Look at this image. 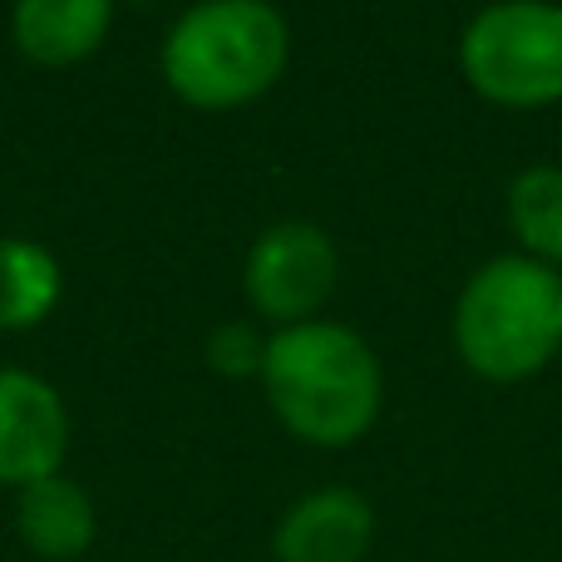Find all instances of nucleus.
<instances>
[{
	"label": "nucleus",
	"instance_id": "8",
	"mask_svg": "<svg viewBox=\"0 0 562 562\" xmlns=\"http://www.w3.org/2000/svg\"><path fill=\"white\" fill-rule=\"evenodd\" d=\"M114 25V0H15L10 35L30 65L65 69L89 59Z\"/></svg>",
	"mask_w": 562,
	"mask_h": 562
},
{
	"label": "nucleus",
	"instance_id": "11",
	"mask_svg": "<svg viewBox=\"0 0 562 562\" xmlns=\"http://www.w3.org/2000/svg\"><path fill=\"white\" fill-rule=\"evenodd\" d=\"M508 223L524 243V257L562 267V168L538 164L508 183Z\"/></svg>",
	"mask_w": 562,
	"mask_h": 562
},
{
	"label": "nucleus",
	"instance_id": "4",
	"mask_svg": "<svg viewBox=\"0 0 562 562\" xmlns=\"http://www.w3.org/2000/svg\"><path fill=\"white\" fill-rule=\"evenodd\" d=\"M464 79L504 109H543L562 99V5L498 0L464 25Z\"/></svg>",
	"mask_w": 562,
	"mask_h": 562
},
{
	"label": "nucleus",
	"instance_id": "12",
	"mask_svg": "<svg viewBox=\"0 0 562 562\" xmlns=\"http://www.w3.org/2000/svg\"><path fill=\"white\" fill-rule=\"evenodd\" d=\"M203 356H207V366H213L217 375H227V380H243V375H262V360H267V340L257 336L252 326H243V321H227V326H217L213 336H207Z\"/></svg>",
	"mask_w": 562,
	"mask_h": 562
},
{
	"label": "nucleus",
	"instance_id": "9",
	"mask_svg": "<svg viewBox=\"0 0 562 562\" xmlns=\"http://www.w3.org/2000/svg\"><path fill=\"white\" fill-rule=\"evenodd\" d=\"M15 528L30 553H40L49 562H69V558L89 553L99 524H94V504H89L85 488L65 474H49L40 484L20 488Z\"/></svg>",
	"mask_w": 562,
	"mask_h": 562
},
{
	"label": "nucleus",
	"instance_id": "2",
	"mask_svg": "<svg viewBox=\"0 0 562 562\" xmlns=\"http://www.w3.org/2000/svg\"><path fill=\"white\" fill-rule=\"evenodd\" d=\"M291 30L267 0H198L164 40V79L183 104L223 114L281 79Z\"/></svg>",
	"mask_w": 562,
	"mask_h": 562
},
{
	"label": "nucleus",
	"instance_id": "7",
	"mask_svg": "<svg viewBox=\"0 0 562 562\" xmlns=\"http://www.w3.org/2000/svg\"><path fill=\"white\" fill-rule=\"evenodd\" d=\"M375 514L356 488H316L281 514L272 533L277 562H366Z\"/></svg>",
	"mask_w": 562,
	"mask_h": 562
},
{
	"label": "nucleus",
	"instance_id": "10",
	"mask_svg": "<svg viewBox=\"0 0 562 562\" xmlns=\"http://www.w3.org/2000/svg\"><path fill=\"white\" fill-rule=\"evenodd\" d=\"M59 262L40 243L5 237L0 243V330H30L59 301Z\"/></svg>",
	"mask_w": 562,
	"mask_h": 562
},
{
	"label": "nucleus",
	"instance_id": "5",
	"mask_svg": "<svg viewBox=\"0 0 562 562\" xmlns=\"http://www.w3.org/2000/svg\"><path fill=\"white\" fill-rule=\"evenodd\" d=\"M247 301L277 326L316 321L336 291V247L311 223H277L252 243L243 267Z\"/></svg>",
	"mask_w": 562,
	"mask_h": 562
},
{
	"label": "nucleus",
	"instance_id": "6",
	"mask_svg": "<svg viewBox=\"0 0 562 562\" xmlns=\"http://www.w3.org/2000/svg\"><path fill=\"white\" fill-rule=\"evenodd\" d=\"M69 449L65 400L35 370H0V484L30 488L59 474Z\"/></svg>",
	"mask_w": 562,
	"mask_h": 562
},
{
	"label": "nucleus",
	"instance_id": "1",
	"mask_svg": "<svg viewBox=\"0 0 562 562\" xmlns=\"http://www.w3.org/2000/svg\"><path fill=\"white\" fill-rule=\"evenodd\" d=\"M267 405L296 439L321 449L356 445L380 415L385 375L366 340L340 321H301L267 340Z\"/></svg>",
	"mask_w": 562,
	"mask_h": 562
},
{
	"label": "nucleus",
	"instance_id": "3",
	"mask_svg": "<svg viewBox=\"0 0 562 562\" xmlns=\"http://www.w3.org/2000/svg\"><path fill=\"white\" fill-rule=\"evenodd\" d=\"M454 346L494 385L538 375L562 350V272L524 252L479 267L454 306Z\"/></svg>",
	"mask_w": 562,
	"mask_h": 562
}]
</instances>
